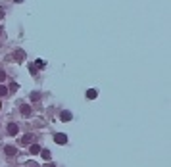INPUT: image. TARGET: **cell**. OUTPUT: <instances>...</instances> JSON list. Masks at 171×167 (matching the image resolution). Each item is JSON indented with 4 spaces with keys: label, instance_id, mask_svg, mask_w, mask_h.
I'll list each match as a JSON object with an SVG mask.
<instances>
[{
    "label": "cell",
    "instance_id": "obj_1",
    "mask_svg": "<svg viewBox=\"0 0 171 167\" xmlns=\"http://www.w3.org/2000/svg\"><path fill=\"white\" fill-rule=\"evenodd\" d=\"M54 142L60 144V146H62V144H67V135H64V132H58V135L54 137Z\"/></svg>",
    "mask_w": 171,
    "mask_h": 167
},
{
    "label": "cell",
    "instance_id": "obj_2",
    "mask_svg": "<svg viewBox=\"0 0 171 167\" xmlns=\"http://www.w3.org/2000/svg\"><path fill=\"white\" fill-rule=\"evenodd\" d=\"M4 154L8 155V158H14V155L17 154V148L16 146H4Z\"/></svg>",
    "mask_w": 171,
    "mask_h": 167
},
{
    "label": "cell",
    "instance_id": "obj_3",
    "mask_svg": "<svg viewBox=\"0 0 171 167\" xmlns=\"http://www.w3.org/2000/svg\"><path fill=\"white\" fill-rule=\"evenodd\" d=\"M17 132H19V127H17L16 123H10V125H8V135H10V137H16Z\"/></svg>",
    "mask_w": 171,
    "mask_h": 167
},
{
    "label": "cell",
    "instance_id": "obj_4",
    "mask_svg": "<svg viewBox=\"0 0 171 167\" xmlns=\"http://www.w3.org/2000/svg\"><path fill=\"white\" fill-rule=\"evenodd\" d=\"M73 115H71V111H62V121L64 123H67V121H71Z\"/></svg>",
    "mask_w": 171,
    "mask_h": 167
},
{
    "label": "cell",
    "instance_id": "obj_5",
    "mask_svg": "<svg viewBox=\"0 0 171 167\" xmlns=\"http://www.w3.org/2000/svg\"><path fill=\"white\" fill-rule=\"evenodd\" d=\"M33 138H35L33 135H25V137H21V138H19V142H21V144H31Z\"/></svg>",
    "mask_w": 171,
    "mask_h": 167
},
{
    "label": "cell",
    "instance_id": "obj_6",
    "mask_svg": "<svg viewBox=\"0 0 171 167\" xmlns=\"http://www.w3.org/2000/svg\"><path fill=\"white\" fill-rule=\"evenodd\" d=\"M98 96V90H94V88H88V90H87V98L88 100H94Z\"/></svg>",
    "mask_w": 171,
    "mask_h": 167
},
{
    "label": "cell",
    "instance_id": "obj_7",
    "mask_svg": "<svg viewBox=\"0 0 171 167\" xmlns=\"http://www.w3.org/2000/svg\"><path fill=\"white\" fill-rule=\"evenodd\" d=\"M40 150H42V148L39 146V144H33V146H31V154H33V155H37V154H40Z\"/></svg>",
    "mask_w": 171,
    "mask_h": 167
},
{
    "label": "cell",
    "instance_id": "obj_8",
    "mask_svg": "<svg viewBox=\"0 0 171 167\" xmlns=\"http://www.w3.org/2000/svg\"><path fill=\"white\" fill-rule=\"evenodd\" d=\"M23 58H25V52H23V50H17V52H16V60H17V62H21Z\"/></svg>",
    "mask_w": 171,
    "mask_h": 167
},
{
    "label": "cell",
    "instance_id": "obj_9",
    "mask_svg": "<svg viewBox=\"0 0 171 167\" xmlns=\"http://www.w3.org/2000/svg\"><path fill=\"white\" fill-rule=\"evenodd\" d=\"M21 114L23 115H31V108L29 106H21Z\"/></svg>",
    "mask_w": 171,
    "mask_h": 167
},
{
    "label": "cell",
    "instance_id": "obj_10",
    "mask_svg": "<svg viewBox=\"0 0 171 167\" xmlns=\"http://www.w3.org/2000/svg\"><path fill=\"white\" fill-rule=\"evenodd\" d=\"M40 155L44 160H50V150H40Z\"/></svg>",
    "mask_w": 171,
    "mask_h": 167
},
{
    "label": "cell",
    "instance_id": "obj_11",
    "mask_svg": "<svg viewBox=\"0 0 171 167\" xmlns=\"http://www.w3.org/2000/svg\"><path fill=\"white\" fill-rule=\"evenodd\" d=\"M31 100H33V102H35V100H39L40 98V92H31V96H29Z\"/></svg>",
    "mask_w": 171,
    "mask_h": 167
},
{
    "label": "cell",
    "instance_id": "obj_12",
    "mask_svg": "<svg viewBox=\"0 0 171 167\" xmlns=\"http://www.w3.org/2000/svg\"><path fill=\"white\" fill-rule=\"evenodd\" d=\"M6 92H8V88L4 85H0V96H6Z\"/></svg>",
    "mask_w": 171,
    "mask_h": 167
},
{
    "label": "cell",
    "instance_id": "obj_13",
    "mask_svg": "<svg viewBox=\"0 0 171 167\" xmlns=\"http://www.w3.org/2000/svg\"><path fill=\"white\" fill-rule=\"evenodd\" d=\"M17 90V83H12L10 85V92H16Z\"/></svg>",
    "mask_w": 171,
    "mask_h": 167
},
{
    "label": "cell",
    "instance_id": "obj_14",
    "mask_svg": "<svg viewBox=\"0 0 171 167\" xmlns=\"http://www.w3.org/2000/svg\"><path fill=\"white\" fill-rule=\"evenodd\" d=\"M6 79V71H2V69H0V83H2Z\"/></svg>",
    "mask_w": 171,
    "mask_h": 167
},
{
    "label": "cell",
    "instance_id": "obj_15",
    "mask_svg": "<svg viewBox=\"0 0 171 167\" xmlns=\"http://www.w3.org/2000/svg\"><path fill=\"white\" fill-rule=\"evenodd\" d=\"M44 167H56V165L54 163H48V165H44Z\"/></svg>",
    "mask_w": 171,
    "mask_h": 167
},
{
    "label": "cell",
    "instance_id": "obj_16",
    "mask_svg": "<svg viewBox=\"0 0 171 167\" xmlns=\"http://www.w3.org/2000/svg\"><path fill=\"white\" fill-rule=\"evenodd\" d=\"M14 2H16V4H19V2H23V0H14Z\"/></svg>",
    "mask_w": 171,
    "mask_h": 167
},
{
    "label": "cell",
    "instance_id": "obj_17",
    "mask_svg": "<svg viewBox=\"0 0 171 167\" xmlns=\"http://www.w3.org/2000/svg\"><path fill=\"white\" fill-rule=\"evenodd\" d=\"M0 17H4V12H2V10H0Z\"/></svg>",
    "mask_w": 171,
    "mask_h": 167
},
{
    "label": "cell",
    "instance_id": "obj_18",
    "mask_svg": "<svg viewBox=\"0 0 171 167\" xmlns=\"http://www.w3.org/2000/svg\"><path fill=\"white\" fill-rule=\"evenodd\" d=\"M29 167H39V165H29Z\"/></svg>",
    "mask_w": 171,
    "mask_h": 167
},
{
    "label": "cell",
    "instance_id": "obj_19",
    "mask_svg": "<svg viewBox=\"0 0 171 167\" xmlns=\"http://www.w3.org/2000/svg\"><path fill=\"white\" fill-rule=\"evenodd\" d=\"M0 35H2V27H0Z\"/></svg>",
    "mask_w": 171,
    "mask_h": 167
},
{
    "label": "cell",
    "instance_id": "obj_20",
    "mask_svg": "<svg viewBox=\"0 0 171 167\" xmlns=\"http://www.w3.org/2000/svg\"><path fill=\"white\" fill-rule=\"evenodd\" d=\"M0 106H2V104H0Z\"/></svg>",
    "mask_w": 171,
    "mask_h": 167
}]
</instances>
